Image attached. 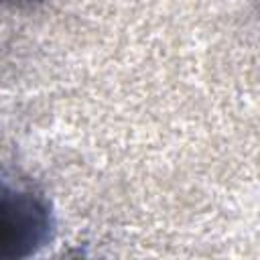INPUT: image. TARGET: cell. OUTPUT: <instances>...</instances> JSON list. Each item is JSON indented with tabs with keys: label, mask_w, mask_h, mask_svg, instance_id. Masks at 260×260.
Segmentation results:
<instances>
[{
	"label": "cell",
	"mask_w": 260,
	"mask_h": 260,
	"mask_svg": "<svg viewBox=\"0 0 260 260\" xmlns=\"http://www.w3.org/2000/svg\"><path fill=\"white\" fill-rule=\"evenodd\" d=\"M53 234L47 199L24 179L0 171V260L37 254Z\"/></svg>",
	"instance_id": "cell-1"
},
{
	"label": "cell",
	"mask_w": 260,
	"mask_h": 260,
	"mask_svg": "<svg viewBox=\"0 0 260 260\" xmlns=\"http://www.w3.org/2000/svg\"><path fill=\"white\" fill-rule=\"evenodd\" d=\"M4 2H10V4H16V6H22V4H32L37 0H4Z\"/></svg>",
	"instance_id": "cell-2"
}]
</instances>
